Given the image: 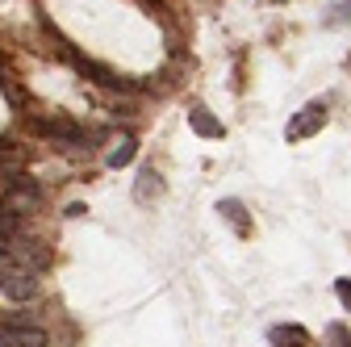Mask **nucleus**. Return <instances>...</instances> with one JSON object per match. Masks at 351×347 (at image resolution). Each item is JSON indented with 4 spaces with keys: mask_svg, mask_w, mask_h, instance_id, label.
I'll use <instances>...</instances> for the list:
<instances>
[{
    "mask_svg": "<svg viewBox=\"0 0 351 347\" xmlns=\"http://www.w3.org/2000/svg\"><path fill=\"white\" fill-rule=\"evenodd\" d=\"M25 130L29 134H38V139H47V143H55V147H71V151H93V143H101V134L97 130H88V125H80V121H71V117H51V113H25Z\"/></svg>",
    "mask_w": 351,
    "mask_h": 347,
    "instance_id": "nucleus-1",
    "label": "nucleus"
},
{
    "mask_svg": "<svg viewBox=\"0 0 351 347\" xmlns=\"http://www.w3.org/2000/svg\"><path fill=\"white\" fill-rule=\"evenodd\" d=\"M0 347H51V331L34 314H0Z\"/></svg>",
    "mask_w": 351,
    "mask_h": 347,
    "instance_id": "nucleus-2",
    "label": "nucleus"
},
{
    "mask_svg": "<svg viewBox=\"0 0 351 347\" xmlns=\"http://www.w3.org/2000/svg\"><path fill=\"white\" fill-rule=\"evenodd\" d=\"M326 125V105L322 101H310V105H305L293 121H289V130H285V134H289V143H301V139H310V134H318V130Z\"/></svg>",
    "mask_w": 351,
    "mask_h": 347,
    "instance_id": "nucleus-3",
    "label": "nucleus"
},
{
    "mask_svg": "<svg viewBox=\"0 0 351 347\" xmlns=\"http://www.w3.org/2000/svg\"><path fill=\"white\" fill-rule=\"evenodd\" d=\"M268 343L272 347H310L314 339H310V331L297 326V322H280V326L268 331Z\"/></svg>",
    "mask_w": 351,
    "mask_h": 347,
    "instance_id": "nucleus-4",
    "label": "nucleus"
},
{
    "mask_svg": "<svg viewBox=\"0 0 351 347\" xmlns=\"http://www.w3.org/2000/svg\"><path fill=\"white\" fill-rule=\"evenodd\" d=\"M159 193H163V176H159L155 167H143V171H138V184H134V201H138V205H151Z\"/></svg>",
    "mask_w": 351,
    "mask_h": 347,
    "instance_id": "nucleus-5",
    "label": "nucleus"
},
{
    "mask_svg": "<svg viewBox=\"0 0 351 347\" xmlns=\"http://www.w3.org/2000/svg\"><path fill=\"white\" fill-rule=\"evenodd\" d=\"M189 125L197 130L201 139H222V121H217L205 105H193V109H189Z\"/></svg>",
    "mask_w": 351,
    "mask_h": 347,
    "instance_id": "nucleus-6",
    "label": "nucleus"
},
{
    "mask_svg": "<svg viewBox=\"0 0 351 347\" xmlns=\"http://www.w3.org/2000/svg\"><path fill=\"white\" fill-rule=\"evenodd\" d=\"M217 213H222V218H226L239 235H247V205H243L239 197H226L222 205H217Z\"/></svg>",
    "mask_w": 351,
    "mask_h": 347,
    "instance_id": "nucleus-7",
    "label": "nucleus"
},
{
    "mask_svg": "<svg viewBox=\"0 0 351 347\" xmlns=\"http://www.w3.org/2000/svg\"><path fill=\"white\" fill-rule=\"evenodd\" d=\"M134 155H138V143H134V139H121V143L109 151V167H125V163H134Z\"/></svg>",
    "mask_w": 351,
    "mask_h": 347,
    "instance_id": "nucleus-8",
    "label": "nucleus"
},
{
    "mask_svg": "<svg viewBox=\"0 0 351 347\" xmlns=\"http://www.w3.org/2000/svg\"><path fill=\"white\" fill-rule=\"evenodd\" d=\"M322 339H326V347H351V335H347V326H343V322H330Z\"/></svg>",
    "mask_w": 351,
    "mask_h": 347,
    "instance_id": "nucleus-9",
    "label": "nucleus"
},
{
    "mask_svg": "<svg viewBox=\"0 0 351 347\" xmlns=\"http://www.w3.org/2000/svg\"><path fill=\"white\" fill-rule=\"evenodd\" d=\"M347 17H351V0H339V5L326 13V25H343Z\"/></svg>",
    "mask_w": 351,
    "mask_h": 347,
    "instance_id": "nucleus-10",
    "label": "nucleus"
},
{
    "mask_svg": "<svg viewBox=\"0 0 351 347\" xmlns=\"http://www.w3.org/2000/svg\"><path fill=\"white\" fill-rule=\"evenodd\" d=\"M335 289H339V301H343V306H347V310H351V280H339V285H335Z\"/></svg>",
    "mask_w": 351,
    "mask_h": 347,
    "instance_id": "nucleus-11",
    "label": "nucleus"
},
{
    "mask_svg": "<svg viewBox=\"0 0 351 347\" xmlns=\"http://www.w3.org/2000/svg\"><path fill=\"white\" fill-rule=\"evenodd\" d=\"M138 5H147L151 13H163V0H138Z\"/></svg>",
    "mask_w": 351,
    "mask_h": 347,
    "instance_id": "nucleus-12",
    "label": "nucleus"
},
{
    "mask_svg": "<svg viewBox=\"0 0 351 347\" xmlns=\"http://www.w3.org/2000/svg\"><path fill=\"white\" fill-rule=\"evenodd\" d=\"M347 67H351V55H347Z\"/></svg>",
    "mask_w": 351,
    "mask_h": 347,
    "instance_id": "nucleus-13",
    "label": "nucleus"
}]
</instances>
